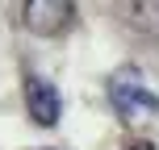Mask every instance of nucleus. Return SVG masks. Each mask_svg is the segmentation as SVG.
<instances>
[{
  "label": "nucleus",
  "instance_id": "nucleus-2",
  "mask_svg": "<svg viewBox=\"0 0 159 150\" xmlns=\"http://www.w3.org/2000/svg\"><path fill=\"white\" fill-rule=\"evenodd\" d=\"M21 17H25V29H30V33L50 38V33L71 29V21H75V4H67V0H30V4L21 8Z\"/></svg>",
  "mask_w": 159,
  "mask_h": 150
},
{
  "label": "nucleus",
  "instance_id": "nucleus-1",
  "mask_svg": "<svg viewBox=\"0 0 159 150\" xmlns=\"http://www.w3.org/2000/svg\"><path fill=\"white\" fill-rule=\"evenodd\" d=\"M25 113H30L34 125H59V117H63V96H59V88L50 84V79L42 75H25Z\"/></svg>",
  "mask_w": 159,
  "mask_h": 150
},
{
  "label": "nucleus",
  "instance_id": "nucleus-4",
  "mask_svg": "<svg viewBox=\"0 0 159 150\" xmlns=\"http://www.w3.org/2000/svg\"><path fill=\"white\" fill-rule=\"evenodd\" d=\"M121 150H155V142H147V138H130Z\"/></svg>",
  "mask_w": 159,
  "mask_h": 150
},
{
  "label": "nucleus",
  "instance_id": "nucleus-3",
  "mask_svg": "<svg viewBox=\"0 0 159 150\" xmlns=\"http://www.w3.org/2000/svg\"><path fill=\"white\" fill-rule=\"evenodd\" d=\"M109 96H113V109H117L126 121L134 117V113H155V109H159V96L151 92V88H143L134 75H121V79H113Z\"/></svg>",
  "mask_w": 159,
  "mask_h": 150
}]
</instances>
